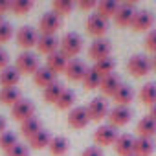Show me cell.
I'll return each instance as SVG.
<instances>
[{"mask_svg": "<svg viewBox=\"0 0 156 156\" xmlns=\"http://www.w3.org/2000/svg\"><path fill=\"white\" fill-rule=\"evenodd\" d=\"M87 110H88L90 121H103V119H107L110 108H108V103L105 98H94L87 105Z\"/></svg>", "mask_w": 156, "mask_h": 156, "instance_id": "30bf717a", "label": "cell"}, {"mask_svg": "<svg viewBox=\"0 0 156 156\" xmlns=\"http://www.w3.org/2000/svg\"><path fill=\"white\" fill-rule=\"evenodd\" d=\"M15 68L19 70V73L22 75H33L37 70H39V59H37V55L35 53H31V51H22L19 57H17V61H15Z\"/></svg>", "mask_w": 156, "mask_h": 156, "instance_id": "277c9868", "label": "cell"}, {"mask_svg": "<svg viewBox=\"0 0 156 156\" xmlns=\"http://www.w3.org/2000/svg\"><path fill=\"white\" fill-rule=\"evenodd\" d=\"M136 11V0H123V2H119V8L114 15V22L119 28H130Z\"/></svg>", "mask_w": 156, "mask_h": 156, "instance_id": "3957f363", "label": "cell"}, {"mask_svg": "<svg viewBox=\"0 0 156 156\" xmlns=\"http://www.w3.org/2000/svg\"><path fill=\"white\" fill-rule=\"evenodd\" d=\"M152 26H154V15H152V11H149V9H138L136 15H134V20L130 24L132 31H136V33L147 31L149 33L152 30Z\"/></svg>", "mask_w": 156, "mask_h": 156, "instance_id": "ba28073f", "label": "cell"}, {"mask_svg": "<svg viewBox=\"0 0 156 156\" xmlns=\"http://www.w3.org/2000/svg\"><path fill=\"white\" fill-rule=\"evenodd\" d=\"M112 99H114L116 107H129L132 103V99H134V88L130 85L121 83V87L116 90V94L112 96Z\"/></svg>", "mask_w": 156, "mask_h": 156, "instance_id": "ffe728a7", "label": "cell"}, {"mask_svg": "<svg viewBox=\"0 0 156 156\" xmlns=\"http://www.w3.org/2000/svg\"><path fill=\"white\" fill-rule=\"evenodd\" d=\"M145 50L156 55V28H152V30L145 35Z\"/></svg>", "mask_w": 156, "mask_h": 156, "instance_id": "f35d334b", "label": "cell"}, {"mask_svg": "<svg viewBox=\"0 0 156 156\" xmlns=\"http://www.w3.org/2000/svg\"><path fill=\"white\" fill-rule=\"evenodd\" d=\"M121 87V77L114 72V73H110V75H105V77H101V83H99V90L103 92V96H114L116 94V90Z\"/></svg>", "mask_w": 156, "mask_h": 156, "instance_id": "e0dca14e", "label": "cell"}, {"mask_svg": "<svg viewBox=\"0 0 156 156\" xmlns=\"http://www.w3.org/2000/svg\"><path fill=\"white\" fill-rule=\"evenodd\" d=\"M118 8H119L118 0H101V2H98V6H96V15L108 20V19H114Z\"/></svg>", "mask_w": 156, "mask_h": 156, "instance_id": "603a6c76", "label": "cell"}, {"mask_svg": "<svg viewBox=\"0 0 156 156\" xmlns=\"http://www.w3.org/2000/svg\"><path fill=\"white\" fill-rule=\"evenodd\" d=\"M132 156H134V154H132Z\"/></svg>", "mask_w": 156, "mask_h": 156, "instance_id": "681fc988", "label": "cell"}, {"mask_svg": "<svg viewBox=\"0 0 156 156\" xmlns=\"http://www.w3.org/2000/svg\"><path fill=\"white\" fill-rule=\"evenodd\" d=\"M61 24H62V20L59 15H55L53 11H46L39 22V31H41V35H55L57 30L61 28Z\"/></svg>", "mask_w": 156, "mask_h": 156, "instance_id": "4fadbf2b", "label": "cell"}, {"mask_svg": "<svg viewBox=\"0 0 156 156\" xmlns=\"http://www.w3.org/2000/svg\"><path fill=\"white\" fill-rule=\"evenodd\" d=\"M99 83H101V75L94 68H88L83 77V87L87 90H96V88H99Z\"/></svg>", "mask_w": 156, "mask_h": 156, "instance_id": "e575fe53", "label": "cell"}, {"mask_svg": "<svg viewBox=\"0 0 156 156\" xmlns=\"http://www.w3.org/2000/svg\"><path fill=\"white\" fill-rule=\"evenodd\" d=\"M152 70V61L143 53H134L127 61V72L132 77H145Z\"/></svg>", "mask_w": 156, "mask_h": 156, "instance_id": "7a4b0ae2", "label": "cell"}, {"mask_svg": "<svg viewBox=\"0 0 156 156\" xmlns=\"http://www.w3.org/2000/svg\"><path fill=\"white\" fill-rule=\"evenodd\" d=\"M66 123L72 129H85L90 123V116H88L87 107H73L66 116Z\"/></svg>", "mask_w": 156, "mask_h": 156, "instance_id": "7c38bea8", "label": "cell"}, {"mask_svg": "<svg viewBox=\"0 0 156 156\" xmlns=\"http://www.w3.org/2000/svg\"><path fill=\"white\" fill-rule=\"evenodd\" d=\"M138 98H140V101H141L143 105H147V107L156 105V83H152V81L145 83V85L140 88Z\"/></svg>", "mask_w": 156, "mask_h": 156, "instance_id": "4316f807", "label": "cell"}, {"mask_svg": "<svg viewBox=\"0 0 156 156\" xmlns=\"http://www.w3.org/2000/svg\"><path fill=\"white\" fill-rule=\"evenodd\" d=\"M2 20H4V19H2V15H0V22H2Z\"/></svg>", "mask_w": 156, "mask_h": 156, "instance_id": "c3c4849f", "label": "cell"}, {"mask_svg": "<svg viewBox=\"0 0 156 156\" xmlns=\"http://www.w3.org/2000/svg\"><path fill=\"white\" fill-rule=\"evenodd\" d=\"M81 156H105V152H103V149L101 147H87L83 152H81Z\"/></svg>", "mask_w": 156, "mask_h": 156, "instance_id": "60d3db41", "label": "cell"}, {"mask_svg": "<svg viewBox=\"0 0 156 156\" xmlns=\"http://www.w3.org/2000/svg\"><path fill=\"white\" fill-rule=\"evenodd\" d=\"M6 127H8V123H6V118H4L2 114H0V134H2V132H6V130H8Z\"/></svg>", "mask_w": 156, "mask_h": 156, "instance_id": "f6af8a7d", "label": "cell"}, {"mask_svg": "<svg viewBox=\"0 0 156 156\" xmlns=\"http://www.w3.org/2000/svg\"><path fill=\"white\" fill-rule=\"evenodd\" d=\"M19 143V140H17V134L15 132H11V130H6V132H2L0 134V149H2L4 152H8L11 147H15Z\"/></svg>", "mask_w": 156, "mask_h": 156, "instance_id": "d590c367", "label": "cell"}, {"mask_svg": "<svg viewBox=\"0 0 156 156\" xmlns=\"http://www.w3.org/2000/svg\"><path fill=\"white\" fill-rule=\"evenodd\" d=\"M87 64L81 59H70L66 68H64V77L70 81H83V77L87 73Z\"/></svg>", "mask_w": 156, "mask_h": 156, "instance_id": "9a60e30c", "label": "cell"}, {"mask_svg": "<svg viewBox=\"0 0 156 156\" xmlns=\"http://www.w3.org/2000/svg\"><path fill=\"white\" fill-rule=\"evenodd\" d=\"M22 98H20V90L17 87H8V88H2L0 90V103L2 105H8V107H13L15 103H19Z\"/></svg>", "mask_w": 156, "mask_h": 156, "instance_id": "f546056e", "label": "cell"}, {"mask_svg": "<svg viewBox=\"0 0 156 156\" xmlns=\"http://www.w3.org/2000/svg\"><path fill=\"white\" fill-rule=\"evenodd\" d=\"M11 11V0H0V15Z\"/></svg>", "mask_w": 156, "mask_h": 156, "instance_id": "ee69618b", "label": "cell"}, {"mask_svg": "<svg viewBox=\"0 0 156 156\" xmlns=\"http://www.w3.org/2000/svg\"><path fill=\"white\" fill-rule=\"evenodd\" d=\"M9 66V55H8V51L0 46V72H2L4 68H8Z\"/></svg>", "mask_w": 156, "mask_h": 156, "instance_id": "7bdbcfd3", "label": "cell"}, {"mask_svg": "<svg viewBox=\"0 0 156 156\" xmlns=\"http://www.w3.org/2000/svg\"><path fill=\"white\" fill-rule=\"evenodd\" d=\"M11 37H13V26L9 22L2 20V22H0V46L6 44Z\"/></svg>", "mask_w": 156, "mask_h": 156, "instance_id": "74e56055", "label": "cell"}, {"mask_svg": "<svg viewBox=\"0 0 156 156\" xmlns=\"http://www.w3.org/2000/svg\"><path fill=\"white\" fill-rule=\"evenodd\" d=\"M55 77H57V75H55L53 72H50L46 66H39V70L33 73V83L44 90V88H48L50 85H53V83L57 81Z\"/></svg>", "mask_w": 156, "mask_h": 156, "instance_id": "7402d4cb", "label": "cell"}, {"mask_svg": "<svg viewBox=\"0 0 156 156\" xmlns=\"http://www.w3.org/2000/svg\"><path fill=\"white\" fill-rule=\"evenodd\" d=\"M136 132H138V138H152V136H156V119L151 118L149 114L143 116L136 125Z\"/></svg>", "mask_w": 156, "mask_h": 156, "instance_id": "44dd1931", "label": "cell"}, {"mask_svg": "<svg viewBox=\"0 0 156 156\" xmlns=\"http://www.w3.org/2000/svg\"><path fill=\"white\" fill-rule=\"evenodd\" d=\"M20 81V73L15 66H8L0 72V87L8 88V87H17Z\"/></svg>", "mask_w": 156, "mask_h": 156, "instance_id": "cb8c5ba5", "label": "cell"}, {"mask_svg": "<svg viewBox=\"0 0 156 156\" xmlns=\"http://www.w3.org/2000/svg\"><path fill=\"white\" fill-rule=\"evenodd\" d=\"M39 37H41L39 31H37L35 28H31V26H22V28H19V30H17V35H15L17 44H19L20 48H24V51H28L30 48L37 46Z\"/></svg>", "mask_w": 156, "mask_h": 156, "instance_id": "52a82bcc", "label": "cell"}, {"mask_svg": "<svg viewBox=\"0 0 156 156\" xmlns=\"http://www.w3.org/2000/svg\"><path fill=\"white\" fill-rule=\"evenodd\" d=\"M37 50L39 53H44L46 57L59 51V39L55 35H41L39 42H37Z\"/></svg>", "mask_w": 156, "mask_h": 156, "instance_id": "d6986e66", "label": "cell"}, {"mask_svg": "<svg viewBox=\"0 0 156 156\" xmlns=\"http://www.w3.org/2000/svg\"><path fill=\"white\" fill-rule=\"evenodd\" d=\"M85 28H87V33L92 35L94 39H105V35L108 31V20H105L103 17L94 13V15H88Z\"/></svg>", "mask_w": 156, "mask_h": 156, "instance_id": "8992f818", "label": "cell"}, {"mask_svg": "<svg viewBox=\"0 0 156 156\" xmlns=\"http://www.w3.org/2000/svg\"><path fill=\"white\" fill-rule=\"evenodd\" d=\"M39 130H42V123H41V119L35 118V116L20 123V134H22L26 140H30L31 136H35Z\"/></svg>", "mask_w": 156, "mask_h": 156, "instance_id": "83f0119b", "label": "cell"}, {"mask_svg": "<svg viewBox=\"0 0 156 156\" xmlns=\"http://www.w3.org/2000/svg\"><path fill=\"white\" fill-rule=\"evenodd\" d=\"M83 50V37L75 31H68L59 39V51L68 59H75Z\"/></svg>", "mask_w": 156, "mask_h": 156, "instance_id": "6da1fadb", "label": "cell"}, {"mask_svg": "<svg viewBox=\"0 0 156 156\" xmlns=\"http://www.w3.org/2000/svg\"><path fill=\"white\" fill-rule=\"evenodd\" d=\"M68 149H70V141L64 136H53L50 141V147H48L51 156H64L68 152Z\"/></svg>", "mask_w": 156, "mask_h": 156, "instance_id": "484cf974", "label": "cell"}, {"mask_svg": "<svg viewBox=\"0 0 156 156\" xmlns=\"http://www.w3.org/2000/svg\"><path fill=\"white\" fill-rule=\"evenodd\" d=\"M50 141H51V136L48 130H39L35 136H31L28 140V147L30 149H35V151H42V149H48L50 147Z\"/></svg>", "mask_w": 156, "mask_h": 156, "instance_id": "d4e9b609", "label": "cell"}, {"mask_svg": "<svg viewBox=\"0 0 156 156\" xmlns=\"http://www.w3.org/2000/svg\"><path fill=\"white\" fill-rule=\"evenodd\" d=\"M110 51H112V46H110V41H107V39H94L92 44L88 46V57L94 62L108 59Z\"/></svg>", "mask_w": 156, "mask_h": 156, "instance_id": "9c48e42d", "label": "cell"}, {"mask_svg": "<svg viewBox=\"0 0 156 156\" xmlns=\"http://www.w3.org/2000/svg\"><path fill=\"white\" fill-rule=\"evenodd\" d=\"M107 119H108V125H112L114 129H119L132 119V110L129 107H112L108 110Z\"/></svg>", "mask_w": 156, "mask_h": 156, "instance_id": "8fae6325", "label": "cell"}, {"mask_svg": "<svg viewBox=\"0 0 156 156\" xmlns=\"http://www.w3.org/2000/svg\"><path fill=\"white\" fill-rule=\"evenodd\" d=\"M101 77H105V75H110V73H114V68H116V61H114V57H108V59H103V61H98V62H94V66H92Z\"/></svg>", "mask_w": 156, "mask_h": 156, "instance_id": "836d02e7", "label": "cell"}, {"mask_svg": "<svg viewBox=\"0 0 156 156\" xmlns=\"http://www.w3.org/2000/svg\"><path fill=\"white\" fill-rule=\"evenodd\" d=\"M33 8L31 0H11V13L15 15H26Z\"/></svg>", "mask_w": 156, "mask_h": 156, "instance_id": "8d00e7d4", "label": "cell"}, {"mask_svg": "<svg viewBox=\"0 0 156 156\" xmlns=\"http://www.w3.org/2000/svg\"><path fill=\"white\" fill-rule=\"evenodd\" d=\"M6 156H30V147L24 145V143H17L15 147H11Z\"/></svg>", "mask_w": 156, "mask_h": 156, "instance_id": "ab89813d", "label": "cell"}, {"mask_svg": "<svg viewBox=\"0 0 156 156\" xmlns=\"http://www.w3.org/2000/svg\"><path fill=\"white\" fill-rule=\"evenodd\" d=\"M55 107L61 108V110H68V108L72 110L75 107V92L70 90V88H64L62 94H61V98H59V101L55 103Z\"/></svg>", "mask_w": 156, "mask_h": 156, "instance_id": "1f68e13d", "label": "cell"}, {"mask_svg": "<svg viewBox=\"0 0 156 156\" xmlns=\"http://www.w3.org/2000/svg\"><path fill=\"white\" fill-rule=\"evenodd\" d=\"M62 90H64L62 83L55 81L53 85H50L48 88H44V90H42V98H44V101H46V103H50V105H55V103L59 101V98H61Z\"/></svg>", "mask_w": 156, "mask_h": 156, "instance_id": "4dcf8cb0", "label": "cell"}, {"mask_svg": "<svg viewBox=\"0 0 156 156\" xmlns=\"http://www.w3.org/2000/svg\"><path fill=\"white\" fill-rule=\"evenodd\" d=\"M35 116V105L30 101V99H20L19 103H15L11 107V118L15 121H26L30 118Z\"/></svg>", "mask_w": 156, "mask_h": 156, "instance_id": "5bb4252c", "label": "cell"}, {"mask_svg": "<svg viewBox=\"0 0 156 156\" xmlns=\"http://www.w3.org/2000/svg\"><path fill=\"white\" fill-rule=\"evenodd\" d=\"M118 136H119L118 129H114V127L108 125V123H107V125H101V127H98V129L94 130V141H96L98 147L114 145L116 140H118Z\"/></svg>", "mask_w": 156, "mask_h": 156, "instance_id": "5b68a950", "label": "cell"}, {"mask_svg": "<svg viewBox=\"0 0 156 156\" xmlns=\"http://www.w3.org/2000/svg\"><path fill=\"white\" fill-rule=\"evenodd\" d=\"M77 6H79L83 11L96 9V6H98V0H79V2H77Z\"/></svg>", "mask_w": 156, "mask_h": 156, "instance_id": "b9f144b4", "label": "cell"}, {"mask_svg": "<svg viewBox=\"0 0 156 156\" xmlns=\"http://www.w3.org/2000/svg\"><path fill=\"white\" fill-rule=\"evenodd\" d=\"M134 141L136 138L130 134H119L116 143H114V151L119 156H132L134 154Z\"/></svg>", "mask_w": 156, "mask_h": 156, "instance_id": "2e32d148", "label": "cell"}, {"mask_svg": "<svg viewBox=\"0 0 156 156\" xmlns=\"http://www.w3.org/2000/svg\"><path fill=\"white\" fill-rule=\"evenodd\" d=\"M149 116L156 119V105H152V107H149Z\"/></svg>", "mask_w": 156, "mask_h": 156, "instance_id": "bcb514c9", "label": "cell"}, {"mask_svg": "<svg viewBox=\"0 0 156 156\" xmlns=\"http://www.w3.org/2000/svg\"><path fill=\"white\" fill-rule=\"evenodd\" d=\"M152 68H154V70H156V55H154V57H152Z\"/></svg>", "mask_w": 156, "mask_h": 156, "instance_id": "7dc6e473", "label": "cell"}, {"mask_svg": "<svg viewBox=\"0 0 156 156\" xmlns=\"http://www.w3.org/2000/svg\"><path fill=\"white\" fill-rule=\"evenodd\" d=\"M154 152L152 138H136L134 141V156H151Z\"/></svg>", "mask_w": 156, "mask_h": 156, "instance_id": "f1b7e54d", "label": "cell"}, {"mask_svg": "<svg viewBox=\"0 0 156 156\" xmlns=\"http://www.w3.org/2000/svg\"><path fill=\"white\" fill-rule=\"evenodd\" d=\"M66 64H68V57H64V53H61V51H55V53L46 57V68L50 72H53L55 75L64 73Z\"/></svg>", "mask_w": 156, "mask_h": 156, "instance_id": "ac0fdd59", "label": "cell"}, {"mask_svg": "<svg viewBox=\"0 0 156 156\" xmlns=\"http://www.w3.org/2000/svg\"><path fill=\"white\" fill-rule=\"evenodd\" d=\"M73 6H75L73 0H53V2H51V11L62 19L64 15H70L72 13Z\"/></svg>", "mask_w": 156, "mask_h": 156, "instance_id": "d6a6232c", "label": "cell"}]
</instances>
